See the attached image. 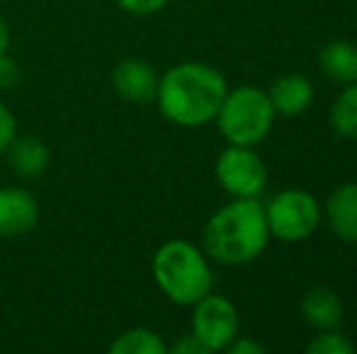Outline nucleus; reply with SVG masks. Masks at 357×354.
<instances>
[{
    "mask_svg": "<svg viewBox=\"0 0 357 354\" xmlns=\"http://www.w3.org/2000/svg\"><path fill=\"white\" fill-rule=\"evenodd\" d=\"M226 92L224 73L209 63L185 61L160 76L155 102L170 124L197 129L214 122Z\"/></svg>",
    "mask_w": 357,
    "mask_h": 354,
    "instance_id": "obj_1",
    "label": "nucleus"
},
{
    "mask_svg": "<svg viewBox=\"0 0 357 354\" xmlns=\"http://www.w3.org/2000/svg\"><path fill=\"white\" fill-rule=\"evenodd\" d=\"M204 252L219 265L241 267L263 255L270 243L265 207L258 197L236 199L209 216L202 233Z\"/></svg>",
    "mask_w": 357,
    "mask_h": 354,
    "instance_id": "obj_2",
    "label": "nucleus"
},
{
    "mask_svg": "<svg viewBox=\"0 0 357 354\" xmlns=\"http://www.w3.org/2000/svg\"><path fill=\"white\" fill-rule=\"evenodd\" d=\"M151 274L168 301L178 306H192L214 287V274L204 252L180 238L163 243L155 250Z\"/></svg>",
    "mask_w": 357,
    "mask_h": 354,
    "instance_id": "obj_3",
    "label": "nucleus"
},
{
    "mask_svg": "<svg viewBox=\"0 0 357 354\" xmlns=\"http://www.w3.org/2000/svg\"><path fill=\"white\" fill-rule=\"evenodd\" d=\"M214 122L229 143L255 148L273 131L275 107L265 90L241 86L226 92Z\"/></svg>",
    "mask_w": 357,
    "mask_h": 354,
    "instance_id": "obj_4",
    "label": "nucleus"
},
{
    "mask_svg": "<svg viewBox=\"0 0 357 354\" xmlns=\"http://www.w3.org/2000/svg\"><path fill=\"white\" fill-rule=\"evenodd\" d=\"M270 238L282 243H301L319 228L321 207L316 197L304 189H284L265 207Z\"/></svg>",
    "mask_w": 357,
    "mask_h": 354,
    "instance_id": "obj_5",
    "label": "nucleus"
},
{
    "mask_svg": "<svg viewBox=\"0 0 357 354\" xmlns=\"http://www.w3.org/2000/svg\"><path fill=\"white\" fill-rule=\"evenodd\" d=\"M214 175L221 189L236 199L260 197L268 184V168L263 158L253 151V146H229L219 153L214 166Z\"/></svg>",
    "mask_w": 357,
    "mask_h": 354,
    "instance_id": "obj_6",
    "label": "nucleus"
},
{
    "mask_svg": "<svg viewBox=\"0 0 357 354\" xmlns=\"http://www.w3.org/2000/svg\"><path fill=\"white\" fill-rule=\"evenodd\" d=\"M192 335L209 352H221L238 335V311L226 296L209 291L192 303Z\"/></svg>",
    "mask_w": 357,
    "mask_h": 354,
    "instance_id": "obj_7",
    "label": "nucleus"
},
{
    "mask_svg": "<svg viewBox=\"0 0 357 354\" xmlns=\"http://www.w3.org/2000/svg\"><path fill=\"white\" fill-rule=\"evenodd\" d=\"M158 73L144 58H127L112 71V88L124 102L146 104L153 102L158 92Z\"/></svg>",
    "mask_w": 357,
    "mask_h": 354,
    "instance_id": "obj_8",
    "label": "nucleus"
},
{
    "mask_svg": "<svg viewBox=\"0 0 357 354\" xmlns=\"http://www.w3.org/2000/svg\"><path fill=\"white\" fill-rule=\"evenodd\" d=\"M39 221V204L22 187H0V238L29 233Z\"/></svg>",
    "mask_w": 357,
    "mask_h": 354,
    "instance_id": "obj_9",
    "label": "nucleus"
},
{
    "mask_svg": "<svg viewBox=\"0 0 357 354\" xmlns=\"http://www.w3.org/2000/svg\"><path fill=\"white\" fill-rule=\"evenodd\" d=\"M326 221L343 243H357V184H340L326 199Z\"/></svg>",
    "mask_w": 357,
    "mask_h": 354,
    "instance_id": "obj_10",
    "label": "nucleus"
},
{
    "mask_svg": "<svg viewBox=\"0 0 357 354\" xmlns=\"http://www.w3.org/2000/svg\"><path fill=\"white\" fill-rule=\"evenodd\" d=\"M268 97L275 107V114L296 117V114L306 112L314 102V86L309 78L299 76V73H287L270 86Z\"/></svg>",
    "mask_w": 357,
    "mask_h": 354,
    "instance_id": "obj_11",
    "label": "nucleus"
},
{
    "mask_svg": "<svg viewBox=\"0 0 357 354\" xmlns=\"http://www.w3.org/2000/svg\"><path fill=\"white\" fill-rule=\"evenodd\" d=\"M319 68L335 86L357 81V47L345 39H333L319 51Z\"/></svg>",
    "mask_w": 357,
    "mask_h": 354,
    "instance_id": "obj_12",
    "label": "nucleus"
},
{
    "mask_svg": "<svg viewBox=\"0 0 357 354\" xmlns=\"http://www.w3.org/2000/svg\"><path fill=\"white\" fill-rule=\"evenodd\" d=\"M301 316L316 330H331V328H338L343 321V303L333 289L316 287L301 298Z\"/></svg>",
    "mask_w": 357,
    "mask_h": 354,
    "instance_id": "obj_13",
    "label": "nucleus"
},
{
    "mask_svg": "<svg viewBox=\"0 0 357 354\" xmlns=\"http://www.w3.org/2000/svg\"><path fill=\"white\" fill-rule=\"evenodd\" d=\"M5 151L17 177H39L49 168V148L37 136H15Z\"/></svg>",
    "mask_w": 357,
    "mask_h": 354,
    "instance_id": "obj_14",
    "label": "nucleus"
},
{
    "mask_svg": "<svg viewBox=\"0 0 357 354\" xmlns=\"http://www.w3.org/2000/svg\"><path fill=\"white\" fill-rule=\"evenodd\" d=\"M168 345L158 332L149 328H132L112 340L109 354H165Z\"/></svg>",
    "mask_w": 357,
    "mask_h": 354,
    "instance_id": "obj_15",
    "label": "nucleus"
},
{
    "mask_svg": "<svg viewBox=\"0 0 357 354\" xmlns=\"http://www.w3.org/2000/svg\"><path fill=\"white\" fill-rule=\"evenodd\" d=\"M331 127L340 136L357 141V81L343 86V92L335 97L331 107Z\"/></svg>",
    "mask_w": 357,
    "mask_h": 354,
    "instance_id": "obj_16",
    "label": "nucleus"
},
{
    "mask_svg": "<svg viewBox=\"0 0 357 354\" xmlns=\"http://www.w3.org/2000/svg\"><path fill=\"white\" fill-rule=\"evenodd\" d=\"M306 352L309 354H353L355 345L343 332H338V328H331V330H321L319 335L309 342Z\"/></svg>",
    "mask_w": 357,
    "mask_h": 354,
    "instance_id": "obj_17",
    "label": "nucleus"
},
{
    "mask_svg": "<svg viewBox=\"0 0 357 354\" xmlns=\"http://www.w3.org/2000/svg\"><path fill=\"white\" fill-rule=\"evenodd\" d=\"M119 5V10L129 15H153L158 10H163L170 0H114Z\"/></svg>",
    "mask_w": 357,
    "mask_h": 354,
    "instance_id": "obj_18",
    "label": "nucleus"
},
{
    "mask_svg": "<svg viewBox=\"0 0 357 354\" xmlns=\"http://www.w3.org/2000/svg\"><path fill=\"white\" fill-rule=\"evenodd\" d=\"M17 136V124H15V117L3 102H0V153L10 146V141Z\"/></svg>",
    "mask_w": 357,
    "mask_h": 354,
    "instance_id": "obj_19",
    "label": "nucleus"
},
{
    "mask_svg": "<svg viewBox=\"0 0 357 354\" xmlns=\"http://www.w3.org/2000/svg\"><path fill=\"white\" fill-rule=\"evenodd\" d=\"M20 78V68L15 63V58H10L8 54L0 56V90H8L17 83Z\"/></svg>",
    "mask_w": 357,
    "mask_h": 354,
    "instance_id": "obj_20",
    "label": "nucleus"
},
{
    "mask_svg": "<svg viewBox=\"0 0 357 354\" xmlns=\"http://www.w3.org/2000/svg\"><path fill=\"white\" fill-rule=\"evenodd\" d=\"M168 352H173V354H209L207 347H204L202 342L192 335V332L180 337L173 347H168Z\"/></svg>",
    "mask_w": 357,
    "mask_h": 354,
    "instance_id": "obj_21",
    "label": "nucleus"
},
{
    "mask_svg": "<svg viewBox=\"0 0 357 354\" xmlns=\"http://www.w3.org/2000/svg\"><path fill=\"white\" fill-rule=\"evenodd\" d=\"M226 352H231V354H263V352H265V347L260 345V342L250 340V337H241V335H236L234 340L229 342V347H226Z\"/></svg>",
    "mask_w": 357,
    "mask_h": 354,
    "instance_id": "obj_22",
    "label": "nucleus"
},
{
    "mask_svg": "<svg viewBox=\"0 0 357 354\" xmlns=\"http://www.w3.org/2000/svg\"><path fill=\"white\" fill-rule=\"evenodd\" d=\"M8 47H10V29H8V22L0 17V56L8 54Z\"/></svg>",
    "mask_w": 357,
    "mask_h": 354,
    "instance_id": "obj_23",
    "label": "nucleus"
}]
</instances>
